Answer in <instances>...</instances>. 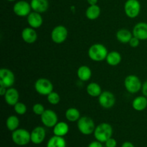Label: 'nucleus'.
Wrapping results in <instances>:
<instances>
[{
    "label": "nucleus",
    "instance_id": "9",
    "mask_svg": "<svg viewBox=\"0 0 147 147\" xmlns=\"http://www.w3.org/2000/svg\"><path fill=\"white\" fill-rule=\"evenodd\" d=\"M40 119L42 124L47 128H53L58 122L57 113L51 109H46L40 116Z\"/></svg>",
    "mask_w": 147,
    "mask_h": 147
},
{
    "label": "nucleus",
    "instance_id": "14",
    "mask_svg": "<svg viewBox=\"0 0 147 147\" xmlns=\"http://www.w3.org/2000/svg\"><path fill=\"white\" fill-rule=\"evenodd\" d=\"M133 36L139 40H147V23L141 22L137 23L133 29Z\"/></svg>",
    "mask_w": 147,
    "mask_h": 147
},
{
    "label": "nucleus",
    "instance_id": "16",
    "mask_svg": "<svg viewBox=\"0 0 147 147\" xmlns=\"http://www.w3.org/2000/svg\"><path fill=\"white\" fill-rule=\"evenodd\" d=\"M4 98L5 102L9 106H14L17 102H19L20 94H19V92L17 89L11 87L7 88Z\"/></svg>",
    "mask_w": 147,
    "mask_h": 147
},
{
    "label": "nucleus",
    "instance_id": "25",
    "mask_svg": "<svg viewBox=\"0 0 147 147\" xmlns=\"http://www.w3.org/2000/svg\"><path fill=\"white\" fill-rule=\"evenodd\" d=\"M86 92L91 97L96 98L98 97L103 91H102L101 87H100L98 83L93 82V83H89L87 86V87H86Z\"/></svg>",
    "mask_w": 147,
    "mask_h": 147
},
{
    "label": "nucleus",
    "instance_id": "3",
    "mask_svg": "<svg viewBox=\"0 0 147 147\" xmlns=\"http://www.w3.org/2000/svg\"><path fill=\"white\" fill-rule=\"evenodd\" d=\"M11 139L12 142L17 146H24L31 142V134L26 129H17L12 131Z\"/></svg>",
    "mask_w": 147,
    "mask_h": 147
},
{
    "label": "nucleus",
    "instance_id": "38",
    "mask_svg": "<svg viewBox=\"0 0 147 147\" xmlns=\"http://www.w3.org/2000/svg\"><path fill=\"white\" fill-rule=\"evenodd\" d=\"M98 1V0H87L89 5H96V4H97Z\"/></svg>",
    "mask_w": 147,
    "mask_h": 147
},
{
    "label": "nucleus",
    "instance_id": "26",
    "mask_svg": "<svg viewBox=\"0 0 147 147\" xmlns=\"http://www.w3.org/2000/svg\"><path fill=\"white\" fill-rule=\"evenodd\" d=\"M100 14V8L97 4L90 5L86 11V17L90 20H95L99 17Z\"/></svg>",
    "mask_w": 147,
    "mask_h": 147
},
{
    "label": "nucleus",
    "instance_id": "22",
    "mask_svg": "<svg viewBox=\"0 0 147 147\" xmlns=\"http://www.w3.org/2000/svg\"><path fill=\"white\" fill-rule=\"evenodd\" d=\"M116 39L120 42L126 44L129 43L133 37V33L126 29H121L116 32Z\"/></svg>",
    "mask_w": 147,
    "mask_h": 147
},
{
    "label": "nucleus",
    "instance_id": "35",
    "mask_svg": "<svg viewBox=\"0 0 147 147\" xmlns=\"http://www.w3.org/2000/svg\"><path fill=\"white\" fill-rule=\"evenodd\" d=\"M142 93L144 96H146L147 98V80L144 83L142 84Z\"/></svg>",
    "mask_w": 147,
    "mask_h": 147
},
{
    "label": "nucleus",
    "instance_id": "39",
    "mask_svg": "<svg viewBox=\"0 0 147 147\" xmlns=\"http://www.w3.org/2000/svg\"><path fill=\"white\" fill-rule=\"evenodd\" d=\"M7 1H15L16 0H7Z\"/></svg>",
    "mask_w": 147,
    "mask_h": 147
},
{
    "label": "nucleus",
    "instance_id": "36",
    "mask_svg": "<svg viewBox=\"0 0 147 147\" xmlns=\"http://www.w3.org/2000/svg\"><path fill=\"white\" fill-rule=\"evenodd\" d=\"M121 147H135L134 145L130 142H125L122 144Z\"/></svg>",
    "mask_w": 147,
    "mask_h": 147
},
{
    "label": "nucleus",
    "instance_id": "24",
    "mask_svg": "<svg viewBox=\"0 0 147 147\" xmlns=\"http://www.w3.org/2000/svg\"><path fill=\"white\" fill-rule=\"evenodd\" d=\"M67 143L64 137L54 135L47 142L46 147H66Z\"/></svg>",
    "mask_w": 147,
    "mask_h": 147
},
{
    "label": "nucleus",
    "instance_id": "34",
    "mask_svg": "<svg viewBox=\"0 0 147 147\" xmlns=\"http://www.w3.org/2000/svg\"><path fill=\"white\" fill-rule=\"evenodd\" d=\"M102 144L103 143H101V142L96 140V141H93V142H90V143L88 144V147H103Z\"/></svg>",
    "mask_w": 147,
    "mask_h": 147
},
{
    "label": "nucleus",
    "instance_id": "18",
    "mask_svg": "<svg viewBox=\"0 0 147 147\" xmlns=\"http://www.w3.org/2000/svg\"><path fill=\"white\" fill-rule=\"evenodd\" d=\"M32 9L38 13H44L48 9V0H31L30 2Z\"/></svg>",
    "mask_w": 147,
    "mask_h": 147
},
{
    "label": "nucleus",
    "instance_id": "12",
    "mask_svg": "<svg viewBox=\"0 0 147 147\" xmlns=\"http://www.w3.org/2000/svg\"><path fill=\"white\" fill-rule=\"evenodd\" d=\"M32 7L30 4L26 1H19L14 4L13 11L14 14L20 17H27L31 13Z\"/></svg>",
    "mask_w": 147,
    "mask_h": 147
},
{
    "label": "nucleus",
    "instance_id": "8",
    "mask_svg": "<svg viewBox=\"0 0 147 147\" xmlns=\"http://www.w3.org/2000/svg\"><path fill=\"white\" fill-rule=\"evenodd\" d=\"M68 31L63 25H57L53 28L51 32V39L53 42L56 44H61L64 42L67 38Z\"/></svg>",
    "mask_w": 147,
    "mask_h": 147
},
{
    "label": "nucleus",
    "instance_id": "21",
    "mask_svg": "<svg viewBox=\"0 0 147 147\" xmlns=\"http://www.w3.org/2000/svg\"><path fill=\"white\" fill-rule=\"evenodd\" d=\"M132 107L136 111H142L147 108V98L146 96H137L132 101Z\"/></svg>",
    "mask_w": 147,
    "mask_h": 147
},
{
    "label": "nucleus",
    "instance_id": "31",
    "mask_svg": "<svg viewBox=\"0 0 147 147\" xmlns=\"http://www.w3.org/2000/svg\"><path fill=\"white\" fill-rule=\"evenodd\" d=\"M46 109H45L44 106L41 103H35V104L33 105L32 106V111L37 116H41L43 113L45 112Z\"/></svg>",
    "mask_w": 147,
    "mask_h": 147
},
{
    "label": "nucleus",
    "instance_id": "15",
    "mask_svg": "<svg viewBox=\"0 0 147 147\" xmlns=\"http://www.w3.org/2000/svg\"><path fill=\"white\" fill-rule=\"evenodd\" d=\"M22 38L24 42L27 44H32L37 40V34L35 29L32 27H25L21 33Z\"/></svg>",
    "mask_w": 147,
    "mask_h": 147
},
{
    "label": "nucleus",
    "instance_id": "23",
    "mask_svg": "<svg viewBox=\"0 0 147 147\" xmlns=\"http://www.w3.org/2000/svg\"><path fill=\"white\" fill-rule=\"evenodd\" d=\"M121 55L117 51H111L108 53L106 60V63L111 66H116L121 62Z\"/></svg>",
    "mask_w": 147,
    "mask_h": 147
},
{
    "label": "nucleus",
    "instance_id": "2",
    "mask_svg": "<svg viewBox=\"0 0 147 147\" xmlns=\"http://www.w3.org/2000/svg\"><path fill=\"white\" fill-rule=\"evenodd\" d=\"M93 135H94L96 140L98 141L101 143H105L108 139L112 137L113 128L111 124L103 122L96 126Z\"/></svg>",
    "mask_w": 147,
    "mask_h": 147
},
{
    "label": "nucleus",
    "instance_id": "30",
    "mask_svg": "<svg viewBox=\"0 0 147 147\" xmlns=\"http://www.w3.org/2000/svg\"><path fill=\"white\" fill-rule=\"evenodd\" d=\"M14 110L15 113L18 115H24L27 112V106L24 103L21 102H17L14 106Z\"/></svg>",
    "mask_w": 147,
    "mask_h": 147
},
{
    "label": "nucleus",
    "instance_id": "10",
    "mask_svg": "<svg viewBox=\"0 0 147 147\" xmlns=\"http://www.w3.org/2000/svg\"><path fill=\"white\" fill-rule=\"evenodd\" d=\"M98 98L100 106L105 109H111L116 103V97L114 94L108 90L102 92Z\"/></svg>",
    "mask_w": 147,
    "mask_h": 147
},
{
    "label": "nucleus",
    "instance_id": "33",
    "mask_svg": "<svg viewBox=\"0 0 147 147\" xmlns=\"http://www.w3.org/2000/svg\"><path fill=\"white\" fill-rule=\"evenodd\" d=\"M139 43H140V40L137 37L133 36L130 41H129V44L131 47H137L139 45Z\"/></svg>",
    "mask_w": 147,
    "mask_h": 147
},
{
    "label": "nucleus",
    "instance_id": "11",
    "mask_svg": "<svg viewBox=\"0 0 147 147\" xmlns=\"http://www.w3.org/2000/svg\"><path fill=\"white\" fill-rule=\"evenodd\" d=\"M15 82V76L13 72L7 68L0 70V86H4L7 88L12 87Z\"/></svg>",
    "mask_w": 147,
    "mask_h": 147
},
{
    "label": "nucleus",
    "instance_id": "19",
    "mask_svg": "<svg viewBox=\"0 0 147 147\" xmlns=\"http://www.w3.org/2000/svg\"><path fill=\"white\" fill-rule=\"evenodd\" d=\"M69 125L66 122H57V124L53 127V134L55 136L64 137L69 132Z\"/></svg>",
    "mask_w": 147,
    "mask_h": 147
},
{
    "label": "nucleus",
    "instance_id": "1",
    "mask_svg": "<svg viewBox=\"0 0 147 147\" xmlns=\"http://www.w3.org/2000/svg\"><path fill=\"white\" fill-rule=\"evenodd\" d=\"M107 48L106 46L100 43L93 44L89 47L88 55L90 60L95 62H101L106 60L108 55Z\"/></svg>",
    "mask_w": 147,
    "mask_h": 147
},
{
    "label": "nucleus",
    "instance_id": "17",
    "mask_svg": "<svg viewBox=\"0 0 147 147\" xmlns=\"http://www.w3.org/2000/svg\"><path fill=\"white\" fill-rule=\"evenodd\" d=\"M27 23L30 27L37 29L42 26L43 23V19L41 14L36 11H32L27 16Z\"/></svg>",
    "mask_w": 147,
    "mask_h": 147
},
{
    "label": "nucleus",
    "instance_id": "6",
    "mask_svg": "<svg viewBox=\"0 0 147 147\" xmlns=\"http://www.w3.org/2000/svg\"><path fill=\"white\" fill-rule=\"evenodd\" d=\"M34 89L40 95L47 96L53 91V85L48 79L41 78L37 79L34 83Z\"/></svg>",
    "mask_w": 147,
    "mask_h": 147
},
{
    "label": "nucleus",
    "instance_id": "27",
    "mask_svg": "<svg viewBox=\"0 0 147 147\" xmlns=\"http://www.w3.org/2000/svg\"><path fill=\"white\" fill-rule=\"evenodd\" d=\"M80 113L76 108H69L65 111V118L68 121L76 122L80 119Z\"/></svg>",
    "mask_w": 147,
    "mask_h": 147
},
{
    "label": "nucleus",
    "instance_id": "37",
    "mask_svg": "<svg viewBox=\"0 0 147 147\" xmlns=\"http://www.w3.org/2000/svg\"><path fill=\"white\" fill-rule=\"evenodd\" d=\"M7 88L4 87V86H0V95L1 96H4L6 92H7Z\"/></svg>",
    "mask_w": 147,
    "mask_h": 147
},
{
    "label": "nucleus",
    "instance_id": "20",
    "mask_svg": "<svg viewBox=\"0 0 147 147\" xmlns=\"http://www.w3.org/2000/svg\"><path fill=\"white\" fill-rule=\"evenodd\" d=\"M77 76L79 80L81 81H88L92 76V71L88 66L81 65L78 69Z\"/></svg>",
    "mask_w": 147,
    "mask_h": 147
},
{
    "label": "nucleus",
    "instance_id": "28",
    "mask_svg": "<svg viewBox=\"0 0 147 147\" xmlns=\"http://www.w3.org/2000/svg\"><path fill=\"white\" fill-rule=\"evenodd\" d=\"M20 126V119L17 116L11 115L7 119L6 121V126L10 131H14L18 129Z\"/></svg>",
    "mask_w": 147,
    "mask_h": 147
},
{
    "label": "nucleus",
    "instance_id": "13",
    "mask_svg": "<svg viewBox=\"0 0 147 147\" xmlns=\"http://www.w3.org/2000/svg\"><path fill=\"white\" fill-rule=\"evenodd\" d=\"M31 142L34 144L38 145L42 143L46 137V131L42 126H37L30 133Z\"/></svg>",
    "mask_w": 147,
    "mask_h": 147
},
{
    "label": "nucleus",
    "instance_id": "5",
    "mask_svg": "<svg viewBox=\"0 0 147 147\" xmlns=\"http://www.w3.org/2000/svg\"><path fill=\"white\" fill-rule=\"evenodd\" d=\"M142 84L141 80L135 75H129L124 80V87L129 93L131 94L138 93L142 90Z\"/></svg>",
    "mask_w": 147,
    "mask_h": 147
},
{
    "label": "nucleus",
    "instance_id": "7",
    "mask_svg": "<svg viewBox=\"0 0 147 147\" xmlns=\"http://www.w3.org/2000/svg\"><path fill=\"white\" fill-rule=\"evenodd\" d=\"M124 11L129 18L137 17L141 11V4L139 0H127L124 4Z\"/></svg>",
    "mask_w": 147,
    "mask_h": 147
},
{
    "label": "nucleus",
    "instance_id": "29",
    "mask_svg": "<svg viewBox=\"0 0 147 147\" xmlns=\"http://www.w3.org/2000/svg\"><path fill=\"white\" fill-rule=\"evenodd\" d=\"M47 101L49 102V103L52 105H57L60 103V95L58 94L56 92L53 91L48 94L47 96Z\"/></svg>",
    "mask_w": 147,
    "mask_h": 147
},
{
    "label": "nucleus",
    "instance_id": "4",
    "mask_svg": "<svg viewBox=\"0 0 147 147\" xmlns=\"http://www.w3.org/2000/svg\"><path fill=\"white\" fill-rule=\"evenodd\" d=\"M77 122L78 129L82 134L88 136L93 134L96 126L91 118L88 116H82Z\"/></svg>",
    "mask_w": 147,
    "mask_h": 147
},
{
    "label": "nucleus",
    "instance_id": "32",
    "mask_svg": "<svg viewBox=\"0 0 147 147\" xmlns=\"http://www.w3.org/2000/svg\"><path fill=\"white\" fill-rule=\"evenodd\" d=\"M106 147H116L117 146V142L113 137H111L105 142Z\"/></svg>",
    "mask_w": 147,
    "mask_h": 147
}]
</instances>
